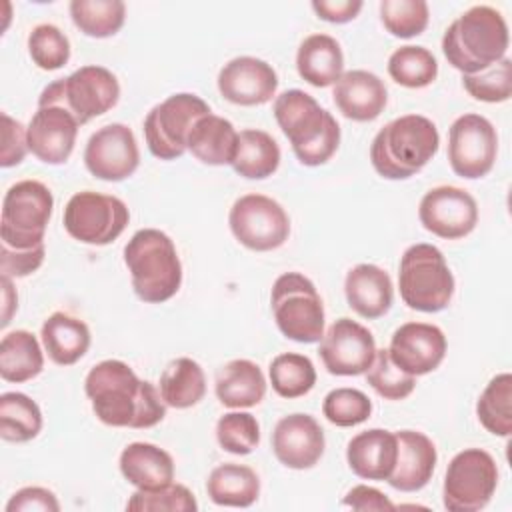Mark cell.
I'll use <instances>...</instances> for the list:
<instances>
[{"label": "cell", "mask_w": 512, "mask_h": 512, "mask_svg": "<svg viewBox=\"0 0 512 512\" xmlns=\"http://www.w3.org/2000/svg\"><path fill=\"white\" fill-rule=\"evenodd\" d=\"M508 44L510 34L504 16L486 4L462 12L442 36V52L462 76L482 72L506 58Z\"/></svg>", "instance_id": "2"}, {"label": "cell", "mask_w": 512, "mask_h": 512, "mask_svg": "<svg viewBox=\"0 0 512 512\" xmlns=\"http://www.w3.org/2000/svg\"><path fill=\"white\" fill-rule=\"evenodd\" d=\"M84 164L98 180L120 182L130 178L140 164L134 132L120 122L98 128L86 142Z\"/></svg>", "instance_id": "16"}, {"label": "cell", "mask_w": 512, "mask_h": 512, "mask_svg": "<svg viewBox=\"0 0 512 512\" xmlns=\"http://www.w3.org/2000/svg\"><path fill=\"white\" fill-rule=\"evenodd\" d=\"M234 238L254 252H270L280 248L290 236V218L286 210L270 196L244 194L228 214Z\"/></svg>", "instance_id": "13"}, {"label": "cell", "mask_w": 512, "mask_h": 512, "mask_svg": "<svg viewBox=\"0 0 512 512\" xmlns=\"http://www.w3.org/2000/svg\"><path fill=\"white\" fill-rule=\"evenodd\" d=\"M70 18L90 38H110L124 26L126 4L122 0H72Z\"/></svg>", "instance_id": "36"}, {"label": "cell", "mask_w": 512, "mask_h": 512, "mask_svg": "<svg viewBox=\"0 0 512 512\" xmlns=\"http://www.w3.org/2000/svg\"><path fill=\"white\" fill-rule=\"evenodd\" d=\"M44 368V352L28 330H12L0 340V376L6 382H28Z\"/></svg>", "instance_id": "33"}, {"label": "cell", "mask_w": 512, "mask_h": 512, "mask_svg": "<svg viewBox=\"0 0 512 512\" xmlns=\"http://www.w3.org/2000/svg\"><path fill=\"white\" fill-rule=\"evenodd\" d=\"M272 112L300 164L320 166L336 154L340 126L308 92L298 88L282 92L276 96Z\"/></svg>", "instance_id": "3"}, {"label": "cell", "mask_w": 512, "mask_h": 512, "mask_svg": "<svg viewBox=\"0 0 512 512\" xmlns=\"http://www.w3.org/2000/svg\"><path fill=\"white\" fill-rule=\"evenodd\" d=\"M30 510L58 512L60 502H58L56 494L48 488L26 486V488H20L18 492H14L6 504V512H30Z\"/></svg>", "instance_id": "49"}, {"label": "cell", "mask_w": 512, "mask_h": 512, "mask_svg": "<svg viewBox=\"0 0 512 512\" xmlns=\"http://www.w3.org/2000/svg\"><path fill=\"white\" fill-rule=\"evenodd\" d=\"M268 376L272 390L288 400L308 394L316 384V368L312 360L298 352L278 354L268 366Z\"/></svg>", "instance_id": "38"}, {"label": "cell", "mask_w": 512, "mask_h": 512, "mask_svg": "<svg viewBox=\"0 0 512 512\" xmlns=\"http://www.w3.org/2000/svg\"><path fill=\"white\" fill-rule=\"evenodd\" d=\"M364 374L366 382L376 390V394L386 400H404L414 392L416 386V376L400 370L392 362L388 348L376 350V356Z\"/></svg>", "instance_id": "44"}, {"label": "cell", "mask_w": 512, "mask_h": 512, "mask_svg": "<svg viewBox=\"0 0 512 512\" xmlns=\"http://www.w3.org/2000/svg\"><path fill=\"white\" fill-rule=\"evenodd\" d=\"M380 20L396 38H412L426 30L430 10L424 0H382Z\"/></svg>", "instance_id": "40"}, {"label": "cell", "mask_w": 512, "mask_h": 512, "mask_svg": "<svg viewBox=\"0 0 512 512\" xmlns=\"http://www.w3.org/2000/svg\"><path fill=\"white\" fill-rule=\"evenodd\" d=\"M212 112L196 94L178 92L156 104L144 118V138L148 150L160 160H176L186 148L194 122Z\"/></svg>", "instance_id": "11"}, {"label": "cell", "mask_w": 512, "mask_h": 512, "mask_svg": "<svg viewBox=\"0 0 512 512\" xmlns=\"http://www.w3.org/2000/svg\"><path fill=\"white\" fill-rule=\"evenodd\" d=\"M158 390L166 406L186 410L196 406L206 394V376L202 366L192 358H176L160 374Z\"/></svg>", "instance_id": "34"}, {"label": "cell", "mask_w": 512, "mask_h": 512, "mask_svg": "<svg viewBox=\"0 0 512 512\" xmlns=\"http://www.w3.org/2000/svg\"><path fill=\"white\" fill-rule=\"evenodd\" d=\"M448 350L444 332L428 322H406L390 338L392 362L410 376H424L436 370Z\"/></svg>", "instance_id": "18"}, {"label": "cell", "mask_w": 512, "mask_h": 512, "mask_svg": "<svg viewBox=\"0 0 512 512\" xmlns=\"http://www.w3.org/2000/svg\"><path fill=\"white\" fill-rule=\"evenodd\" d=\"M28 152V136L22 122L14 120L6 112H2V150H0V166L12 168L18 166Z\"/></svg>", "instance_id": "48"}, {"label": "cell", "mask_w": 512, "mask_h": 512, "mask_svg": "<svg viewBox=\"0 0 512 512\" xmlns=\"http://www.w3.org/2000/svg\"><path fill=\"white\" fill-rule=\"evenodd\" d=\"M348 306L362 318L384 316L394 300V286L386 270L376 264H356L344 278Z\"/></svg>", "instance_id": "24"}, {"label": "cell", "mask_w": 512, "mask_h": 512, "mask_svg": "<svg viewBox=\"0 0 512 512\" xmlns=\"http://www.w3.org/2000/svg\"><path fill=\"white\" fill-rule=\"evenodd\" d=\"M342 506L360 510V512H368V510L390 512L396 508L384 492H380L378 488L366 486V484H358V486L350 488L342 500Z\"/></svg>", "instance_id": "50"}, {"label": "cell", "mask_w": 512, "mask_h": 512, "mask_svg": "<svg viewBox=\"0 0 512 512\" xmlns=\"http://www.w3.org/2000/svg\"><path fill=\"white\" fill-rule=\"evenodd\" d=\"M124 262L134 294L148 304H162L182 286V262L170 236L156 228H142L124 246Z\"/></svg>", "instance_id": "5"}, {"label": "cell", "mask_w": 512, "mask_h": 512, "mask_svg": "<svg viewBox=\"0 0 512 512\" xmlns=\"http://www.w3.org/2000/svg\"><path fill=\"white\" fill-rule=\"evenodd\" d=\"M216 398L226 408H252L266 396V378L248 358H234L216 372Z\"/></svg>", "instance_id": "28"}, {"label": "cell", "mask_w": 512, "mask_h": 512, "mask_svg": "<svg viewBox=\"0 0 512 512\" xmlns=\"http://www.w3.org/2000/svg\"><path fill=\"white\" fill-rule=\"evenodd\" d=\"M126 510L130 512H194L198 502L184 486L170 482L156 490H138L128 498Z\"/></svg>", "instance_id": "42"}, {"label": "cell", "mask_w": 512, "mask_h": 512, "mask_svg": "<svg viewBox=\"0 0 512 512\" xmlns=\"http://www.w3.org/2000/svg\"><path fill=\"white\" fill-rule=\"evenodd\" d=\"M42 430V410L24 392L0 396V438L6 442H30Z\"/></svg>", "instance_id": "35"}, {"label": "cell", "mask_w": 512, "mask_h": 512, "mask_svg": "<svg viewBox=\"0 0 512 512\" xmlns=\"http://www.w3.org/2000/svg\"><path fill=\"white\" fill-rule=\"evenodd\" d=\"M480 424L494 436L508 438L512 434V376L496 374L482 390L476 402Z\"/></svg>", "instance_id": "37"}, {"label": "cell", "mask_w": 512, "mask_h": 512, "mask_svg": "<svg viewBox=\"0 0 512 512\" xmlns=\"http://www.w3.org/2000/svg\"><path fill=\"white\" fill-rule=\"evenodd\" d=\"M216 440L222 450L246 456L260 444V424L250 412H228L216 422Z\"/></svg>", "instance_id": "41"}, {"label": "cell", "mask_w": 512, "mask_h": 512, "mask_svg": "<svg viewBox=\"0 0 512 512\" xmlns=\"http://www.w3.org/2000/svg\"><path fill=\"white\" fill-rule=\"evenodd\" d=\"M396 434L382 428L358 432L346 446L350 470L364 480H388L396 464Z\"/></svg>", "instance_id": "25"}, {"label": "cell", "mask_w": 512, "mask_h": 512, "mask_svg": "<svg viewBox=\"0 0 512 512\" xmlns=\"http://www.w3.org/2000/svg\"><path fill=\"white\" fill-rule=\"evenodd\" d=\"M96 418L114 428H152L166 416L160 390L122 360H102L84 380Z\"/></svg>", "instance_id": "1"}, {"label": "cell", "mask_w": 512, "mask_h": 512, "mask_svg": "<svg viewBox=\"0 0 512 512\" xmlns=\"http://www.w3.org/2000/svg\"><path fill=\"white\" fill-rule=\"evenodd\" d=\"M454 276L444 254L426 242L404 250L398 268L400 298L412 310L434 314L444 310L454 296Z\"/></svg>", "instance_id": "6"}, {"label": "cell", "mask_w": 512, "mask_h": 512, "mask_svg": "<svg viewBox=\"0 0 512 512\" xmlns=\"http://www.w3.org/2000/svg\"><path fill=\"white\" fill-rule=\"evenodd\" d=\"M220 94L238 106H262L276 96L278 74L260 58L238 56L228 60L218 72Z\"/></svg>", "instance_id": "20"}, {"label": "cell", "mask_w": 512, "mask_h": 512, "mask_svg": "<svg viewBox=\"0 0 512 512\" xmlns=\"http://www.w3.org/2000/svg\"><path fill=\"white\" fill-rule=\"evenodd\" d=\"M360 0H314L312 10L318 18L330 24H346L354 20L362 10Z\"/></svg>", "instance_id": "51"}, {"label": "cell", "mask_w": 512, "mask_h": 512, "mask_svg": "<svg viewBox=\"0 0 512 512\" xmlns=\"http://www.w3.org/2000/svg\"><path fill=\"white\" fill-rule=\"evenodd\" d=\"M80 124L62 106H38L26 126L28 150L44 164H64L76 144Z\"/></svg>", "instance_id": "21"}, {"label": "cell", "mask_w": 512, "mask_h": 512, "mask_svg": "<svg viewBox=\"0 0 512 512\" xmlns=\"http://www.w3.org/2000/svg\"><path fill=\"white\" fill-rule=\"evenodd\" d=\"M296 70L310 86L336 84L344 74V54L338 40L328 34L306 36L296 52Z\"/></svg>", "instance_id": "29"}, {"label": "cell", "mask_w": 512, "mask_h": 512, "mask_svg": "<svg viewBox=\"0 0 512 512\" xmlns=\"http://www.w3.org/2000/svg\"><path fill=\"white\" fill-rule=\"evenodd\" d=\"M394 434L398 454L394 470L386 482L400 492L422 490L430 482L436 468V446L426 434L416 430H400Z\"/></svg>", "instance_id": "23"}, {"label": "cell", "mask_w": 512, "mask_h": 512, "mask_svg": "<svg viewBox=\"0 0 512 512\" xmlns=\"http://www.w3.org/2000/svg\"><path fill=\"white\" fill-rule=\"evenodd\" d=\"M332 98L336 108L354 122L376 120L388 102L384 82L368 70H348L334 84Z\"/></svg>", "instance_id": "22"}, {"label": "cell", "mask_w": 512, "mask_h": 512, "mask_svg": "<svg viewBox=\"0 0 512 512\" xmlns=\"http://www.w3.org/2000/svg\"><path fill=\"white\" fill-rule=\"evenodd\" d=\"M44 256H46L44 244L28 250H14L8 246H0V272L6 278H24L42 266Z\"/></svg>", "instance_id": "47"}, {"label": "cell", "mask_w": 512, "mask_h": 512, "mask_svg": "<svg viewBox=\"0 0 512 512\" xmlns=\"http://www.w3.org/2000/svg\"><path fill=\"white\" fill-rule=\"evenodd\" d=\"M128 206L112 194H100L94 190L76 192L64 206L66 232L90 246H106L114 242L128 226Z\"/></svg>", "instance_id": "12"}, {"label": "cell", "mask_w": 512, "mask_h": 512, "mask_svg": "<svg viewBox=\"0 0 512 512\" xmlns=\"http://www.w3.org/2000/svg\"><path fill=\"white\" fill-rule=\"evenodd\" d=\"M206 492L218 506L248 508L260 496V478L250 466L224 462L208 474Z\"/></svg>", "instance_id": "31"}, {"label": "cell", "mask_w": 512, "mask_h": 512, "mask_svg": "<svg viewBox=\"0 0 512 512\" xmlns=\"http://www.w3.org/2000/svg\"><path fill=\"white\" fill-rule=\"evenodd\" d=\"M0 284H2V324L0 326L6 328L10 324L16 308H18V294L12 286V278L2 276Z\"/></svg>", "instance_id": "52"}, {"label": "cell", "mask_w": 512, "mask_h": 512, "mask_svg": "<svg viewBox=\"0 0 512 512\" xmlns=\"http://www.w3.org/2000/svg\"><path fill=\"white\" fill-rule=\"evenodd\" d=\"M28 54L40 70H58L70 60L68 36L54 24H38L28 36Z\"/></svg>", "instance_id": "43"}, {"label": "cell", "mask_w": 512, "mask_h": 512, "mask_svg": "<svg viewBox=\"0 0 512 512\" xmlns=\"http://www.w3.org/2000/svg\"><path fill=\"white\" fill-rule=\"evenodd\" d=\"M280 166V146L264 130L246 128L238 132L236 156L232 168L236 174L248 180H264L272 176Z\"/></svg>", "instance_id": "32"}, {"label": "cell", "mask_w": 512, "mask_h": 512, "mask_svg": "<svg viewBox=\"0 0 512 512\" xmlns=\"http://www.w3.org/2000/svg\"><path fill=\"white\" fill-rule=\"evenodd\" d=\"M418 218L434 236L458 240L476 228L478 204L470 192L458 186H436L422 196Z\"/></svg>", "instance_id": "17"}, {"label": "cell", "mask_w": 512, "mask_h": 512, "mask_svg": "<svg viewBox=\"0 0 512 512\" xmlns=\"http://www.w3.org/2000/svg\"><path fill=\"white\" fill-rule=\"evenodd\" d=\"M498 154V134L480 114L458 116L448 130V162L454 174L466 180L486 176Z\"/></svg>", "instance_id": "14"}, {"label": "cell", "mask_w": 512, "mask_h": 512, "mask_svg": "<svg viewBox=\"0 0 512 512\" xmlns=\"http://www.w3.org/2000/svg\"><path fill=\"white\" fill-rule=\"evenodd\" d=\"M376 350L372 332L360 322L342 316L320 338L318 354L330 374L360 376L370 368Z\"/></svg>", "instance_id": "15"}, {"label": "cell", "mask_w": 512, "mask_h": 512, "mask_svg": "<svg viewBox=\"0 0 512 512\" xmlns=\"http://www.w3.org/2000/svg\"><path fill=\"white\" fill-rule=\"evenodd\" d=\"M42 346L48 358L58 366L76 364L90 348V328L66 312L50 314L40 330Z\"/></svg>", "instance_id": "30"}, {"label": "cell", "mask_w": 512, "mask_h": 512, "mask_svg": "<svg viewBox=\"0 0 512 512\" xmlns=\"http://www.w3.org/2000/svg\"><path fill=\"white\" fill-rule=\"evenodd\" d=\"M436 124L422 114H404L378 130L370 146V162L386 180L418 174L438 152Z\"/></svg>", "instance_id": "4"}, {"label": "cell", "mask_w": 512, "mask_h": 512, "mask_svg": "<svg viewBox=\"0 0 512 512\" xmlns=\"http://www.w3.org/2000/svg\"><path fill=\"white\" fill-rule=\"evenodd\" d=\"M120 472L138 490H156L174 482L172 456L150 442H132L120 452Z\"/></svg>", "instance_id": "26"}, {"label": "cell", "mask_w": 512, "mask_h": 512, "mask_svg": "<svg viewBox=\"0 0 512 512\" xmlns=\"http://www.w3.org/2000/svg\"><path fill=\"white\" fill-rule=\"evenodd\" d=\"M464 90L480 102H506L512 96V62L510 58H502L494 66L462 76Z\"/></svg>", "instance_id": "46"}, {"label": "cell", "mask_w": 512, "mask_h": 512, "mask_svg": "<svg viewBox=\"0 0 512 512\" xmlns=\"http://www.w3.org/2000/svg\"><path fill=\"white\" fill-rule=\"evenodd\" d=\"M52 208L54 196L46 184L38 180L12 184L2 198L0 246L28 250L44 244Z\"/></svg>", "instance_id": "8"}, {"label": "cell", "mask_w": 512, "mask_h": 512, "mask_svg": "<svg viewBox=\"0 0 512 512\" xmlns=\"http://www.w3.org/2000/svg\"><path fill=\"white\" fill-rule=\"evenodd\" d=\"M496 486L498 466L492 454L482 448H466L446 468L442 504L450 512H478L488 506Z\"/></svg>", "instance_id": "10"}, {"label": "cell", "mask_w": 512, "mask_h": 512, "mask_svg": "<svg viewBox=\"0 0 512 512\" xmlns=\"http://www.w3.org/2000/svg\"><path fill=\"white\" fill-rule=\"evenodd\" d=\"M390 78L404 88H426L438 76V62L424 46H400L388 58Z\"/></svg>", "instance_id": "39"}, {"label": "cell", "mask_w": 512, "mask_h": 512, "mask_svg": "<svg viewBox=\"0 0 512 512\" xmlns=\"http://www.w3.org/2000/svg\"><path fill=\"white\" fill-rule=\"evenodd\" d=\"M322 414L334 426H358L370 418L372 400L358 388H334L324 396Z\"/></svg>", "instance_id": "45"}, {"label": "cell", "mask_w": 512, "mask_h": 512, "mask_svg": "<svg viewBox=\"0 0 512 512\" xmlns=\"http://www.w3.org/2000/svg\"><path fill=\"white\" fill-rule=\"evenodd\" d=\"M326 448L324 430L310 414H288L272 432V452L280 464L292 470H308L318 464Z\"/></svg>", "instance_id": "19"}, {"label": "cell", "mask_w": 512, "mask_h": 512, "mask_svg": "<svg viewBox=\"0 0 512 512\" xmlns=\"http://www.w3.org/2000/svg\"><path fill=\"white\" fill-rule=\"evenodd\" d=\"M278 330L300 344L320 342L324 336V304L310 278L300 272L280 274L270 292Z\"/></svg>", "instance_id": "9"}, {"label": "cell", "mask_w": 512, "mask_h": 512, "mask_svg": "<svg viewBox=\"0 0 512 512\" xmlns=\"http://www.w3.org/2000/svg\"><path fill=\"white\" fill-rule=\"evenodd\" d=\"M120 98L118 78L104 66L88 64L66 78L50 82L38 98V106H62L82 126L106 114Z\"/></svg>", "instance_id": "7"}, {"label": "cell", "mask_w": 512, "mask_h": 512, "mask_svg": "<svg viewBox=\"0 0 512 512\" xmlns=\"http://www.w3.org/2000/svg\"><path fill=\"white\" fill-rule=\"evenodd\" d=\"M238 146V132L234 124L212 112L200 116L186 140L188 152L208 166H232Z\"/></svg>", "instance_id": "27"}]
</instances>
